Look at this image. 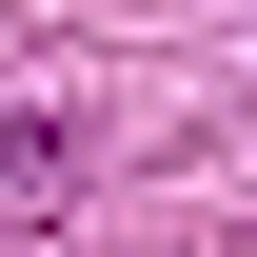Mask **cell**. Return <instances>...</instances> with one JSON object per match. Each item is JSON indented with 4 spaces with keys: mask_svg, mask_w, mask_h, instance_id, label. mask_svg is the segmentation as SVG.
I'll return each instance as SVG.
<instances>
[{
    "mask_svg": "<svg viewBox=\"0 0 257 257\" xmlns=\"http://www.w3.org/2000/svg\"><path fill=\"white\" fill-rule=\"evenodd\" d=\"M60 178H79V139H60V119H20V99H0V218H40V198H60Z\"/></svg>",
    "mask_w": 257,
    "mask_h": 257,
    "instance_id": "obj_1",
    "label": "cell"
}]
</instances>
